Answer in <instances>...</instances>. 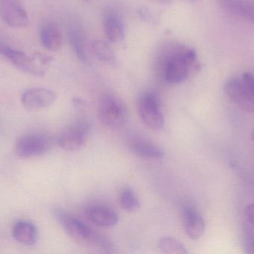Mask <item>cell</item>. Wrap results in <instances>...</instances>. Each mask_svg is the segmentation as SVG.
<instances>
[{
	"label": "cell",
	"instance_id": "12",
	"mask_svg": "<svg viewBox=\"0 0 254 254\" xmlns=\"http://www.w3.org/2000/svg\"><path fill=\"white\" fill-rule=\"evenodd\" d=\"M85 215L90 222L98 227H111L118 224L117 212L106 205H92L86 209Z\"/></svg>",
	"mask_w": 254,
	"mask_h": 254
},
{
	"label": "cell",
	"instance_id": "18",
	"mask_svg": "<svg viewBox=\"0 0 254 254\" xmlns=\"http://www.w3.org/2000/svg\"><path fill=\"white\" fill-rule=\"evenodd\" d=\"M227 11L254 23V2L251 0H218Z\"/></svg>",
	"mask_w": 254,
	"mask_h": 254
},
{
	"label": "cell",
	"instance_id": "16",
	"mask_svg": "<svg viewBox=\"0 0 254 254\" xmlns=\"http://www.w3.org/2000/svg\"><path fill=\"white\" fill-rule=\"evenodd\" d=\"M104 32L108 41L120 43L125 38V25L121 17L114 12L105 14L103 20Z\"/></svg>",
	"mask_w": 254,
	"mask_h": 254
},
{
	"label": "cell",
	"instance_id": "7",
	"mask_svg": "<svg viewBox=\"0 0 254 254\" xmlns=\"http://www.w3.org/2000/svg\"><path fill=\"white\" fill-rule=\"evenodd\" d=\"M90 136V126L80 122L62 131L56 138V144L64 151H77L82 149Z\"/></svg>",
	"mask_w": 254,
	"mask_h": 254
},
{
	"label": "cell",
	"instance_id": "10",
	"mask_svg": "<svg viewBox=\"0 0 254 254\" xmlns=\"http://www.w3.org/2000/svg\"><path fill=\"white\" fill-rule=\"evenodd\" d=\"M0 14L5 24L14 29H25L30 24L27 11L16 0H1Z\"/></svg>",
	"mask_w": 254,
	"mask_h": 254
},
{
	"label": "cell",
	"instance_id": "22",
	"mask_svg": "<svg viewBox=\"0 0 254 254\" xmlns=\"http://www.w3.org/2000/svg\"><path fill=\"white\" fill-rule=\"evenodd\" d=\"M244 248L248 254H254V230L246 223L244 225Z\"/></svg>",
	"mask_w": 254,
	"mask_h": 254
},
{
	"label": "cell",
	"instance_id": "28",
	"mask_svg": "<svg viewBox=\"0 0 254 254\" xmlns=\"http://www.w3.org/2000/svg\"><path fill=\"white\" fill-rule=\"evenodd\" d=\"M87 1H90V0H87Z\"/></svg>",
	"mask_w": 254,
	"mask_h": 254
},
{
	"label": "cell",
	"instance_id": "3",
	"mask_svg": "<svg viewBox=\"0 0 254 254\" xmlns=\"http://www.w3.org/2000/svg\"><path fill=\"white\" fill-rule=\"evenodd\" d=\"M229 98L246 112H254V75L245 72L230 78L224 85Z\"/></svg>",
	"mask_w": 254,
	"mask_h": 254
},
{
	"label": "cell",
	"instance_id": "4",
	"mask_svg": "<svg viewBox=\"0 0 254 254\" xmlns=\"http://www.w3.org/2000/svg\"><path fill=\"white\" fill-rule=\"evenodd\" d=\"M99 121L105 127L117 129L124 126L127 119V110L124 103L114 95L102 96L98 107Z\"/></svg>",
	"mask_w": 254,
	"mask_h": 254
},
{
	"label": "cell",
	"instance_id": "20",
	"mask_svg": "<svg viewBox=\"0 0 254 254\" xmlns=\"http://www.w3.org/2000/svg\"><path fill=\"white\" fill-rule=\"evenodd\" d=\"M158 248L163 254H187L186 247L178 239L172 237H163L159 240Z\"/></svg>",
	"mask_w": 254,
	"mask_h": 254
},
{
	"label": "cell",
	"instance_id": "5",
	"mask_svg": "<svg viewBox=\"0 0 254 254\" xmlns=\"http://www.w3.org/2000/svg\"><path fill=\"white\" fill-rule=\"evenodd\" d=\"M138 114L141 121L150 128L157 130L162 128L164 125L160 100L154 93L148 92L139 97Z\"/></svg>",
	"mask_w": 254,
	"mask_h": 254
},
{
	"label": "cell",
	"instance_id": "21",
	"mask_svg": "<svg viewBox=\"0 0 254 254\" xmlns=\"http://www.w3.org/2000/svg\"><path fill=\"white\" fill-rule=\"evenodd\" d=\"M120 203L124 210L129 212L137 211L140 208V203L134 191L130 188H125L120 193Z\"/></svg>",
	"mask_w": 254,
	"mask_h": 254
},
{
	"label": "cell",
	"instance_id": "27",
	"mask_svg": "<svg viewBox=\"0 0 254 254\" xmlns=\"http://www.w3.org/2000/svg\"><path fill=\"white\" fill-rule=\"evenodd\" d=\"M253 140H254V133H253Z\"/></svg>",
	"mask_w": 254,
	"mask_h": 254
},
{
	"label": "cell",
	"instance_id": "8",
	"mask_svg": "<svg viewBox=\"0 0 254 254\" xmlns=\"http://www.w3.org/2000/svg\"><path fill=\"white\" fill-rule=\"evenodd\" d=\"M0 51L2 56L21 72L35 77H42L45 75L46 71L44 67L37 64L36 58L32 57L24 52L11 48L3 43L0 46Z\"/></svg>",
	"mask_w": 254,
	"mask_h": 254
},
{
	"label": "cell",
	"instance_id": "1",
	"mask_svg": "<svg viewBox=\"0 0 254 254\" xmlns=\"http://www.w3.org/2000/svg\"><path fill=\"white\" fill-rule=\"evenodd\" d=\"M158 69L165 82L179 84L198 72L200 62L194 49L175 44L162 55Z\"/></svg>",
	"mask_w": 254,
	"mask_h": 254
},
{
	"label": "cell",
	"instance_id": "19",
	"mask_svg": "<svg viewBox=\"0 0 254 254\" xmlns=\"http://www.w3.org/2000/svg\"><path fill=\"white\" fill-rule=\"evenodd\" d=\"M91 50L95 57L102 63L111 66L117 64V56L112 47L106 41L94 40L91 43Z\"/></svg>",
	"mask_w": 254,
	"mask_h": 254
},
{
	"label": "cell",
	"instance_id": "23",
	"mask_svg": "<svg viewBox=\"0 0 254 254\" xmlns=\"http://www.w3.org/2000/svg\"><path fill=\"white\" fill-rule=\"evenodd\" d=\"M245 223L254 230V203L247 206L245 209Z\"/></svg>",
	"mask_w": 254,
	"mask_h": 254
},
{
	"label": "cell",
	"instance_id": "26",
	"mask_svg": "<svg viewBox=\"0 0 254 254\" xmlns=\"http://www.w3.org/2000/svg\"><path fill=\"white\" fill-rule=\"evenodd\" d=\"M187 1H189V2H195L196 0H187Z\"/></svg>",
	"mask_w": 254,
	"mask_h": 254
},
{
	"label": "cell",
	"instance_id": "14",
	"mask_svg": "<svg viewBox=\"0 0 254 254\" xmlns=\"http://www.w3.org/2000/svg\"><path fill=\"white\" fill-rule=\"evenodd\" d=\"M41 44L46 50L58 52L63 46V36L57 24L47 23L43 26L40 32Z\"/></svg>",
	"mask_w": 254,
	"mask_h": 254
},
{
	"label": "cell",
	"instance_id": "15",
	"mask_svg": "<svg viewBox=\"0 0 254 254\" xmlns=\"http://www.w3.org/2000/svg\"><path fill=\"white\" fill-rule=\"evenodd\" d=\"M12 236L18 243L25 246H32L38 241V230L31 221H19L13 227Z\"/></svg>",
	"mask_w": 254,
	"mask_h": 254
},
{
	"label": "cell",
	"instance_id": "13",
	"mask_svg": "<svg viewBox=\"0 0 254 254\" xmlns=\"http://www.w3.org/2000/svg\"><path fill=\"white\" fill-rule=\"evenodd\" d=\"M130 149L133 154L147 160H160L165 155L163 148L145 138H136L130 142Z\"/></svg>",
	"mask_w": 254,
	"mask_h": 254
},
{
	"label": "cell",
	"instance_id": "11",
	"mask_svg": "<svg viewBox=\"0 0 254 254\" xmlns=\"http://www.w3.org/2000/svg\"><path fill=\"white\" fill-rule=\"evenodd\" d=\"M183 223L186 233L193 240L200 239L205 231V221L195 207L186 205L182 210Z\"/></svg>",
	"mask_w": 254,
	"mask_h": 254
},
{
	"label": "cell",
	"instance_id": "25",
	"mask_svg": "<svg viewBox=\"0 0 254 254\" xmlns=\"http://www.w3.org/2000/svg\"><path fill=\"white\" fill-rule=\"evenodd\" d=\"M154 1L161 5H169L172 2V0H154Z\"/></svg>",
	"mask_w": 254,
	"mask_h": 254
},
{
	"label": "cell",
	"instance_id": "17",
	"mask_svg": "<svg viewBox=\"0 0 254 254\" xmlns=\"http://www.w3.org/2000/svg\"><path fill=\"white\" fill-rule=\"evenodd\" d=\"M68 41L77 58L81 62H87V44L82 28L77 24L70 25L68 30Z\"/></svg>",
	"mask_w": 254,
	"mask_h": 254
},
{
	"label": "cell",
	"instance_id": "6",
	"mask_svg": "<svg viewBox=\"0 0 254 254\" xmlns=\"http://www.w3.org/2000/svg\"><path fill=\"white\" fill-rule=\"evenodd\" d=\"M53 139L42 133H31L20 136L15 144V152L21 158L40 157L50 151Z\"/></svg>",
	"mask_w": 254,
	"mask_h": 254
},
{
	"label": "cell",
	"instance_id": "2",
	"mask_svg": "<svg viewBox=\"0 0 254 254\" xmlns=\"http://www.w3.org/2000/svg\"><path fill=\"white\" fill-rule=\"evenodd\" d=\"M55 216L66 233L76 242L89 246L96 247L106 252H112L111 250L113 249V246L111 242L102 235L93 231L81 220L62 210L56 211Z\"/></svg>",
	"mask_w": 254,
	"mask_h": 254
},
{
	"label": "cell",
	"instance_id": "9",
	"mask_svg": "<svg viewBox=\"0 0 254 254\" xmlns=\"http://www.w3.org/2000/svg\"><path fill=\"white\" fill-rule=\"evenodd\" d=\"M57 95L53 90L45 87H35L26 90L22 94L21 103L29 111H38L49 108L56 102Z\"/></svg>",
	"mask_w": 254,
	"mask_h": 254
},
{
	"label": "cell",
	"instance_id": "24",
	"mask_svg": "<svg viewBox=\"0 0 254 254\" xmlns=\"http://www.w3.org/2000/svg\"><path fill=\"white\" fill-rule=\"evenodd\" d=\"M138 14H139L140 18H142L145 21L148 22V23H153L155 20L152 13L145 8H141L140 9H139Z\"/></svg>",
	"mask_w": 254,
	"mask_h": 254
}]
</instances>
